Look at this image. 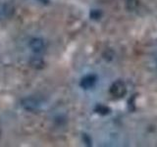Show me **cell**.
<instances>
[{
	"mask_svg": "<svg viewBox=\"0 0 157 147\" xmlns=\"http://www.w3.org/2000/svg\"><path fill=\"white\" fill-rule=\"evenodd\" d=\"M94 111L97 113V114L102 115V116L108 115L111 113V109L109 107H107L105 105H102V104H97L94 108Z\"/></svg>",
	"mask_w": 157,
	"mask_h": 147,
	"instance_id": "obj_5",
	"label": "cell"
},
{
	"mask_svg": "<svg viewBox=\"0 0 157 147\" xmlns=\"http://www.w3.org/2000/svg\"><path fill=\"white\" fill-rule=\"evenodd\" d=\"M29 47H31V49L34 53H41L44 51L45 45H44L43 39L38 38V37H34L29 41Z\"/></svg>",
	"mask_w": 157,
	"mask_h": 147,
	"instance_id": "obj_3",
	"label": "cell"
},
{
	"mask_svg": "<svg viewBox=\"0 0 157 147\" xmlns=\"http://www.w3.org/2000/svg\"><path fill=\"white\" fill-rule=\"evenodd\" d=\"M109 92H110V94L113 97L117 98V99L124 97L126 95V93H127L126 83L123 81H121V80H118V81H114L110 86Z\"/></svg>",
	"mask_w": 157,
	"mask_h": 147,
	"instance_id": "obj_1",
	"label": "cell"
},
{
	"mask_svg": "<svg viewBox=\"0 0 157 147\" xmlns=\"http://www.w3.org/2000/svg\"><path fill=\"white\" fill-rule=\"evenodd\" d=\"M96 81H97V77L95 75H93V74H90V75H86L82 78L80 85L83 89H90L91 87L95 85Z\"/></svg>",
	"mask_w": 157,
	"mask_h": 147,
	"instance_id": "obj_2",
	"label": "cell"
},
{
	"mask_svg": "<svg viewBox=\"0 0 157 147\" xmlns=\"http://www.w3.org/2000/svg\"><path fill=\"white\" fill-rule=\"evenodd\" d=\"M0 134H1V132H0Z\"/></svg>",
	"mask_w": 157,
	"mask_h": 147,
	"instance_id": "obj_10",
	"label": "cell"
},
{
	"mask_svg": "<svg viewBox=\"0 0 157 147\" xmlns=\"http://www.w3.org/2000/svg\"><path fill=\"white\" fill-rule=\"evenodd\" d=\"M101 15H102V13H101V11H99V10H92L90 12V18L97 20L101 17Z\"/></svg>",
	"mask_w": 157,
	"mask_h": 147,
	"instance_id": "obj_8",
	"label": "cell"
},
{
	"mask_svg": "<svg viewBox=\"0 0 157 147\" xmlns=\"http://www.w3.org/2000/svg\"><path fill=\"white\" fill-rule=\"evenodd\" d=\"M23 106L26 108L27 110H34L37 107V102L36 100L32 99V98H26L23 100Z\"/></svg>",
	"mask_w": 157,
	"mask_h": 147,
	"instance_id": "obj_4",
	"label": "cell"
},
{
	"mask_svg": "<svg viewBox=\"0 0 157 147\" xmlns=\"http://www.w3.org/2000/svg\"><path fill=\"white\" fill-rule=\"evenodd\" d=\"M29 64H31V66L34 69H42L44 67V62L42 61L41 58L39 57H33L31 59V61H29Z\"/></svg>",
	"mask_w": 157,
	"mask_h": 147,
	"instance_id": "obj_6",
	"label": "cell"
},
{
	"mask_svg": "<svg viewBox=\"0 0 157 147\" xmlns=\"http://www.w3.org/2000/svg\"><path fill=\"white\" fill-rule=\"evenodd\" d=\"M38 1H40V2L43 3V4H48L50 0H38Z\"/></svg>",
	"mask_w": 157,
	"mask_h": 147,
	"instance_id": "obj_9",
	"label": "cell"
},
{
	"mask_svg": "<svg viewBox=\"0 0 157 147\" xmlns=\"http://www.w3.org/2000/svg\"><path fill=\"white\" fill-rule=\"evenodd\" d=\"M139 5V0H127V6L129 9L134 10Z\"/></svg>",
	"mask_w": 157,
	"mask_h": 147,
	"instance_id": "obj_7",
	"label": "cell"
}]
</instances>
